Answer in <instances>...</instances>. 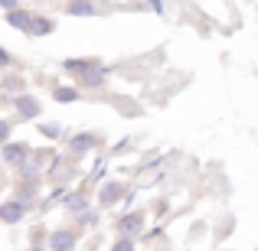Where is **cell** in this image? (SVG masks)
<instances>
[{
	"mask_svg": "<svg viewBox=\"0 0 258 251\" xmlns=\"http://www.w3.org/2000/svg\"><path fill=\"white\" fill-rule=\"evenodd\" d=\"M4 160H7V163H13V166H20L26 160V144H7L4 147Z\"/></svg>",
	"mask_w": 258,
	"mask_h": 251,
	"instance_id": "obj_1",
	"label": "cell"
},
{
	"mask_svg": "<svg viewBox=\"0 0 258 251\" xmlns=\"http://www.w3.org/2000/svg\"><path fill=\"white\" fill-rule=\"evenodd\" d=\"M98 199H101V206H114V202L121 199V183H108V186H101Z\"/></svg>",
	"mask_w": 258,
	"mask_h": 251,
	"instance_id": "obj_2",
	"label": "cell"
},
{
	"mask_svg": "<svg viewBox=\"0 0 258 251\" xmlns=\"http://www.w3.org/2000/svg\"><path fill=\"white\" fill-rule=\"evenodd\" d=\"M17 108H20V114H23V118H36V114H39V101L33 98V95L17 98Z\"/></svg>",
	"mask_w": 258,
	"mask_h": 251,
	"instance_id": "obj_3",
	"label": "cell"
},
{
	"mask_svg": "<svg viewBox=\"0 0 258 251\" xmlns=\"http://www.w3.org/2000/svg\"><path fill=\"white\" fill-rule=\"evenodd\" d=\"M0 219L4 222H20L23 219V202H7V206H0Z\"/></svg>",
	"mask_w": 258,
	"mask_h": 251,
	"instance_id": "obj_4",
	"label": "cell"
},
{
	"mask_svg": "<svg viewBox=\"0 0 258 251\" xmlns=\"http://www.w3.org/2000/svg\"><path fill=\"white\" fill-rule=\"evenodd\" d=\"M72 245H76L72 232H52V251H69Z\"/></svg>",
	"mask_w": 258,
	"mask_h": 251,
	"instance_id": "obj_5",
	"label": "cell"
},
{
	"mask_svg": "<svg viewBox=\"0 0 258 251\" xmlns=\"http://www.w3.org/2000/svg\"><path fill=\"white\" fill-rule=\"evenodd\" d=\"M141 225H144V215L134 212V215H127V219L121 222V232H124V235H134V232H141Z\"/></svg>",
	"mask_w": 258,
	"mask_h": 251,
	"instance_id": "obj_6",
	"label": "cell"
},
{
	"mask_svg": "<svg viewBox=\"0 0 258 251\" xmlns=\"http://www.w3.org/2000/svg\"><path fill=\"white\" fill-rule=\"evenodd\" d=\"M92 144H95L92 134H79V137H72V153H85V150H92Z\"/></svg>",
	"mask_w": 258,
	"mask_h": 251,
	"instance_id": "obj_7",
	"label": "cell"
},
{
	"mask_svg": "<svg viewBox=\"0 0 258 251\" xmlns=\"http://www.w3.org/2000/svg\"><path fill=\"white\" fill-rule=\"evenodd\" d=\"M101 78H105L101 69H85L82 75H79V82H82V85H101Z\"/></svg>",
	"mask_w": 258,
	"mask_h": 251,
	"instance_id": "obj_8",
	"label": "cell"
},
{
	"mask_svg": "<svg viewBox=\"0 0 258 251\" xmlns=\"http://www.w3.org/2000/svg\"><path fill=\"white\" fill-rule=\"evenodd\" d=\"M30 33L46 36V33H52V23H49V20H43V17H36V20H30Z\"/></svg>",
	"mask_w": 258,
	"mask_h": 251,
	"instance_id": "obj_9",
	"label": "cell"
},
{
	"mask_svg": "<svg viewBox=\"0 0 258 251\" xmlns=\"http://www.w3.org/2000/svg\"><path fill=\"white\" fill-rule=\"evenodd\" d=\"M10 23L20 26V30H30V17H23V13H17V10L10 13Z\"/></svg>",
	"mask_w": 258,
	"mask_h": 251,
	"instance_id": "obj_10",
	"label": "cell"
},
{
	"mask_svg": "<svg viewBox=\"0 0 258 251\" xmlns=\"http://www.w3.org/2000/svg\"><path fill=\"white\" fill-rule=\"evenodd\" d=\"M76 88H56V101H76Z\"/></svg>",
	"mask_w": 258,
	"mask_h": 251,
	"instance_id": "obj_11",
	"label": "cell"
},
{
	"mask_svg": "<svg viewBox=\"0 0 258 251\" xmlns=\"http://www.w3.org/2000/svg\"><path fill=\"white\" fill-rule=\"evenodd\" d=\"M43 134L46 137H62V127L59 124H43Z\"/></svg>",
	"mask_w": 258,
	"mask_h": 251,
	"instance_id": "obj_12",
	"label": "cell"
},
{
	"mask_svg": "<svg viewBox=\"0 0 258 251\" xmlns=\"http://www.w3.org/2000/svg\"><path fill=\"white\" fill-rule=\"evenodd\" d=\"M69 13H76V17L82 13V17H85V13H92V7H88V4H72V7H69Z\"/></svg>",
	"mask_w": 258,
	"mask_h": 251,
	"instance_id": "obj_13",
	"label": "cell"
},
{
	"mask_svg": "<svg viewBox=\"0 0 258 251\" xmlns=\"http://www.w3.org/2000/svg\"><path fill=\"white\" fill-rule=\"evenodd\" d=\"M7 137H10V124H7V121H0V144H4Z\"/></svg>",
	"mask_w": 258,
	"mask_h": 251,
	"instance_id": "obj_14",
	"label": "cell"
},
{
	"mask_svg": "<svg viewBox=\"0 0 258 251\" xmlns=\"http://www.w3.org/2000/svg\"><path fill=\"white\" fill-rule=\"evenodd\" d=\"M111 251H134V245H131V241H118Z\"/></svg>",
	"mask_w": 258,
	"mask_h": 251,
	"instance_id": "obj_15",
	"label": "cell"
},
{
	"mask_svg": "<svg viewBox=\"0 0 258 251\" xmlns=\"http://www.w3.org/2000/svg\"><path fill=\"white\" fill-rule=\"evenodd\" d=\"M69 206H72V209H82V206H85V199H79V196H72V199H69Z\"/></svg>",
	"mask_w": 258,
	"mask_h": 251,
	"instance_id": "obj_16",
	"label": "cell"
},
{
	"mask_svg": "<svg viewBox=\"0 0 258 251\" xmlns=\"http://www.w3.org/2000/svg\"><path fill=\"white\" fill-rule=\"evenodd\" d=\"M7 62H10V56H7V52L0 49V65H7Z\"/></svg>",
	"mask_w": 258,
	"mask_h": 251,
	"instance_id": "obj_17",
	"label": "cell"
},
{
	"mask_svg": "<svg viewBox=\"0 0 258 251\" xmlns=\"http://www.w3.org/2000/svg\"><path fill=\"white\" fill-rule=\"evenodd\" d=\"M30 251H43V248H30Z\"/></svg>",
	"mask_w": 258,
	"mask_h": 251,
	"instance_id": "obj_18",
	"label": "cell"
}]
</instances>
